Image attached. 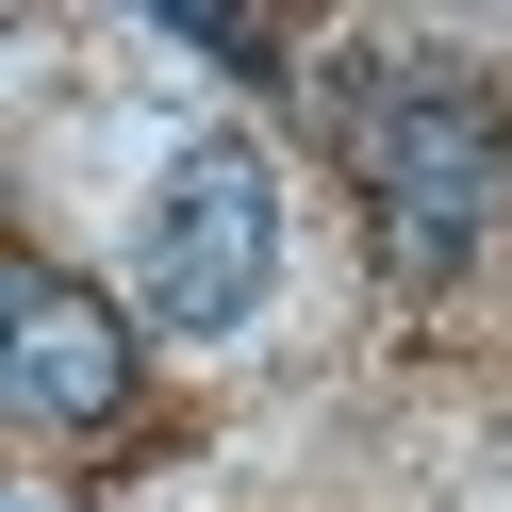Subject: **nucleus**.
<instances>
[{
    "instance_id": "3",
    "label": "nucleus",
    "mask_w": 512,
    "mask_h": 512,
    "mask_svg": "<svg viewBox=\"0 0 512 512\" xmlns=\"http://www.w3.org/2000/svg\"><path fill=\"white\" fill-rule=\"evenodd\" d=\"M0 364H17V413H34V430H116V413H133V314H116L100 281H67V265H17Z\"/></svg>"
},
{
    "instance_id": "1",
    "label": "nucleus",
    "mask_w": 512,
    "mask_h": 512,
    "mask_svg": "<svg viewBox=\"0 0 512 512\" xmlns=\"http://www.w3.org/2000/svg\"><path fill=\"white\" fill-rule=\"evenodd\" d=\"M347 166H364L380 265L446 281V265H479V232H496L512 116H496V83H463V67H380L364 100H347Z\"/></svg>"
},
{
    "instance_id": "2",
    "label": "nucleus",
    "mask_w": 512,
    "mask_h": 512,
    "mask_svg": "<svg viewBox=\"0 0 512 512\" xmlns=\"http://www.w3.org/2000/svg\"><path fill=\"white\" fill-rule=\"evenodd\" d=\"M265 281H281V166L215 133V149H182V166L149 182V215H133V314L166 347H215V331L265 314Z\"/></svg>"
}]
</instances>
